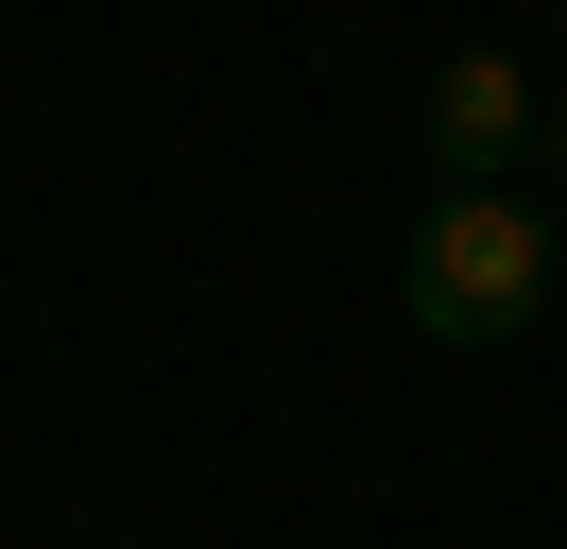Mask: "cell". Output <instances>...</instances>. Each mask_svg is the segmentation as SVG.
<instances>
[{
    "instance_id": "cell-3",
    "label": "cell",
    "mask_w": 567,
    "mask_h": 549,
    "mask_svg": "<svg viewBox=\"0 0 567 549\" xmlns=\"http://www.w3.org/2000/svg\"><path fill=\"white\" fill-rule=\"evenodd\" d=\"M533 172H550V206H567V86L533 103Z\"/></svg>"
},
{
    "instance_id": "cell-2",
    "label": "cell",
    "mask_w": 567,
    "mask_h": 549,
    "mask_svg": "<svg viewBox=\"0 0 567 549\" xmlns=\"http://www.w3.org/2000/svg\"><path fill=\"white\" fill-rule=\"evenodd\" d=\"M516 155H533V69L516 52H447L430 69V172L447 189H498Z\"/></svg>"
},
{
    "instance_id": "cell-1",
    "label": "cell",
    "mask_w": 567,
    "mask_h": 549,
    "mask_svg": "<svg viewBox=\"0 0 567 549\" xmlns=\"http://www.w3.org/2000/svg\"><path fill=\"white\" fill-rule=\"evenodd\" d=\"M395 309L430 343H516L550 309V189H430L413 258H395Z\"/></svg>"
}]
</instances>
